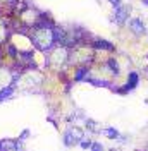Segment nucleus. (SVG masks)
<instances>
[{
	"label": "nucleus",
	"mask_w": 148,
	"mask_h": 151,
	"mask_svg": "<svg viewBox=\"0 0 148 151\" xmlns=\"http://www.w3.org/2000/svg\"><path fill=\"white\" fill-rule=\"evenodd\" d=\"M33 43L36 45L40 50H50L52 45L55 43V38H54V31L52 29H40L36 35L33 36Z\"/></svg>",
	"instance_id": "1"
},
{
	"label": "nucleus",
	"mask_w": 148,
	"mask_h": 151,
	"mask_svg": "<svg viewBox=\"0 0 148 151\" xmlns=\"http://www.w3.org/2000/svg\"><path fill=\"white\" fill-rule=\"evenodd\" d=\"M81 139H83V131H79V129H67L65 131L64 136L65 146H74V144L81 142Z\"/></svg>",
	"instance_id": "2"
},
{
	"label": "nucleus",
	"mask_w": 148,
	"mask_h": 151,
	"mask_svg": "<svg viewBox=\"0 0 148 151\" xmlns=\"http://www.w3.org/2000/svg\"><path fill=\"white\" fill-rule=\"evenodd\" d=\"M129 28H131V31H133L134 35H138V36H143V35L147 33V28H145V24H143L141 19H131Z\"/></svg>",
	"instance_id": "3"
},
{
	"label": "nucleus",
	"mask_w": 148,
	"mask_h": 151,
	"mask_svg": "<svg viewBox=\"0 0 148 151\" xmlns=\"http://www.w3.org/2000/svg\"><path fill=\"white\" fill-rule=\"evenodd\" d=\"M129 12H131V7H128V5H119V7H115V21H117L119 24H122L124 21H128Z\"/></svg>",
	"instance_id": "4"
},
{
	"label": "nucleus",
	"mask_w": 148,
	"mask_h": 151,
	"mask_svg": "<svg viewBox=\"0 0 148 151\" xmlns=\"http://www.w3.org/2000/svg\"><path fill=\"white\" fill-rule=\"evenodd\" d=\"M93 48L95 50H114V45L105 41V40H95L93 41Z\"/></svg>",
	"instance_id": "5"
},
{
	"label": "nucleus",
	"mask_w": 148,
	"mask_h": 151,
	"mask_svg": "<svg viewBox=\"0 0 148 151\" xmlns=\"http://www.w3.org/2000/svg\"><path fill=\"white\" fill-rule=\"evenodd\" d=\"M138 81H139V76L136 74V72H131L129 79H128V84H126V88H124V89H128V91L134 89V88L138 86Z\"/></svg>",
	"instance_id": "6"
},
{
	"label": "nucleus",
	"mask_w": 148,
	"mask_h": 151,
	"mask_svg": "<svg viewBox=\"0 0 148 151\" xmlns=\"http://www.w3.org/2000/svg\"><path fill=\"white\" fill-rule=\"evenodd\" d=\"M103 134H105L109 139H115V137H119V132L115 131L114 127H109V129H105V131H103Z\"/></svg>",
	"instance_id": "7"
},
{
	"label": "nucleus",
	"mask_w": 148,
	"mask_h": 151,
	"mask_svg": "<svg viewBox=\"0 0 148 151\" xmlns=\"http://www.w3.org/2000/svg\"><path fill=\"white\" fill-rule=\"evenodd\" d=\"M109 67H110V70H112L115 76H119V64H117L114 58H110V60H109Z\"/></svg>",
	"instance_id": "8"
},
{
	"label": "nucleus",
	"mask_w": 148,
	"mask_h": 151,
	"mask_svg": "<svg viewBox=\"0 0 148 151\" xmlns=\"http://www.w3.org/2000/svg\"><path fill=\"white\" fill-rule=\"evenodd\" d=\"M10 94H12V88H4V89L0 91V101L5 100V98H9Z\"/></svg>",
	"instance_id": "9"
},
{
	"label": "nucleus",
	"mask_w": 148,
	"mask_h": 151,
	"mask_svg": "<svg viewBox=\"0 0 148 151\" xmlns=\"http://www.w3.org/2000/svg\"><path fill=\"white\" fill-rule=\"evenodd\" d=\"M86 74H88V69H86V67H81V69L78 70V74H76V81H83Z\"/></svg>",
	"instance_id": "10"
},
{
	"label": "nucleus",
	"mask_w": 148,
	"mask_h": 151,
	"mask_svg": "<svg viewBox=\"0 0 148 151\" xmlns=\"http://www.w3.org/2000/svg\"><path fill=\"white\" fill-rule=\"evenodd\" d=\"M79 144H81V148H83V150L91 148V141H90V139H81V142H79Z\"/></svg>",
	"instance_id": "11"
},
{
	"label": "nucleus",
	"mask_w": 148,
	"mask_h": 151,
	"mask_svg": "<svg viewBox=\"0 0 148 151\" xmlns=\"http://www.w3.org/2000/svg\"><path fill=\"white\" fill-rule=\"evenodd\" d=\"M91 151H103L102 142H91Z\"/></svg>",
	"instance_id": "12"
},
{
	"label": "nucleus",
	"mask_w": 148,
	"mask_h": 151,
	"mask_svg": "<svg viewBox=\"0 0 148 151\" xmlns=\"http://www.w3.org/2000/svg\"><path fill=\"white\" fill-rule=\"evenodd\" d=\"M120 2H122V0H110V4L114 5V7H119V5H120Z\"/></svg>",
	"instance_id": "13"
},
{
	"label": "nucleus",
	"mask_w": 148,
	"mask_h": 151,
	"mask_svg": "<svg viewBox=\"0 0 148 151\" xmlns=\"http://www.w3.org/2000/svg\"><path fill=\"white\" fill-rule=\"evenodd\" d=\"M141 2H143V4H145V5H148V0H141Z\"/></svg>",
	"instance_id": "14"
}]
</instances>
